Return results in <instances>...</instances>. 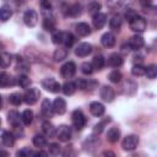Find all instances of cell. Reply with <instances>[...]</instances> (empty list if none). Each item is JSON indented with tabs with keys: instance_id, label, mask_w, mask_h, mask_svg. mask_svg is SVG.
I'll list each match as a JSON object with an SVG mask.
<instances>
[{
	"instance_id": "26",
	"label": "cell",
	"mask_w": 157,
	"mask_h": 157,
	"mask_svg": "<svg viewBox=\"0 0 157 157\" xmlns=\"http://www.w3.org/2000/svg\"><path fill=\"white\" fill-rule=\"evenodd\" d=\"M61 91H63V93L65 94V96H71V94H74L75 93V91H76V85H75V82H65L63 86H61Z\"/></svg>"
},
{
	"instance_id": "2",
	"label": "cell",
	"mask_w": 157,
	"mask_h": 157,
	"mask_svg": "<svg viewBox=\"0 0 157 157\" xmlns=\"http://www.w3.org/2000/svg\"><path fill=\"white\" fill-rule=\"evenodd\" d=\"M71 121H72V125L76 130H82L86 125V117L83 115V113L81 110L76 109V110L72 112Z\"/></svg>"
},
{
	"instance_id": "50",
	"label": "cell",
	"mask_w": 157,
	"mask_h": 157,
	"mask_svg": "<svg viewBox=\"0 0 157 157\" xmlns=\"http://www.w3.org/2000/svg\"><path fill=\"white\" fill-rule=\"evenodd\" d=\"M34 156H48V153L43 151H38V152H34Z\"/></svg>"
},
{
	"instance_id": "17",
	"label": "cell",
	"mask_w": 157,
	"mask_h": 157,
	"mask_svg": "<svg viewBox=\"0 0 157 157\" xmlns=\"http://www.w3.org/2000/svg\"><path fill=\"white\" fill-rule=\"evenodd\" d=\"M16 83L15 78L6 74V72H0V87H7V86H13Z\"/></svg>"
},
{
	"instance_id": "4",
	"label": "cell",
	"mask_w": 157,
	"mask_h": 157,
	"mask_svg": "<svg viewBox=\"0 0 157 157\" xmlns=\"http://www.w3.org/2000/svg\"><path fill=\"white\" fill-rule=\"evenodd\" d=\"M42 87H43L44 90L52 92V93H56V92H59V91L61 90L60 83H59L55 78H53V77H47V78H44V80L42 81Z\"/></svg>"
},
{
	"instance_id": "36",
	"label": "cell",
	"mask_w": 157,
	"mask_h": 157,
	"mask_svg": "<svg viewBox=\"0 0 157 157\" xmlns=\"http://www.w3.org/2000/svg\"><path fill=\"white\" fill-rule=\"evenodd\" d=\"M43 29L48 31V32H54L55 29V22L52 17H45L43 21Z\"/></svg>"
},
{
	"instance_id": "23",
	"label": "cell",
	"mask_w": 157,
	"mask_h": 157,
	"mask_svg": "<svg viewBox=\"0 0 157 157\" xmlns=\"http://www.w3.org/2000/svg\"><path fill=\"white\" fill-rule=\"evenodd\" d=\"M109 27H110V29L119 32L120 28H121V17H120L119 15H114V16L109 20Z\"/></svg>"
},
{
	"instance_id": "39",
	"label": "cell",
	"mask_w": 157,
	"mask_h": 157,
	"mask_svg": "<svg viewBox=\"0 0 157 157\" xmlns=\"http://www.w3.org/2000/svg\"><path fill=\"white\" fill-rule=\"evenodd\" d=\"M145 75H146L150 80L156 78V76H157V67H156V65L152 64V65L147 66V67H146V71H145Z\"/></svg>"
},
{
	"instance_id": "30",
	"label": "cell",
	"mask_w": 157,
	"mask_h": 157,
	"mask_svg": "<svg viewBox=\"0 0 157 157\" xmlns=\"http://www.w3.org/2000/svg\"><path fill=\"white\" fill-rule=\"evenodd\" d=\"M101 7H102V5H101L98 1H91V2L88 4V6H87V12H88L91 16H94V15H97V13L99 12Z\"/></svg>"
},
{
	"instance_id": "15",
	"label": "cell",
	"mask_w": 157,
	"mask_h": 157,
	"mask_svg": "<svg viewBox=\"0 0 157 157\" xmlns=\"http://www.w3.org/2000/svg\"><path fill=\"white\" fill-rule=\"evenodd\" d=\"M101 43H102V45L105 47V48H112V47H114V44H115V36H114L113 33H110V32L104 33V34L101 37Z\"/></svg>"
},
{
	"instance_id": "14",
	"label": "cell",
	"mask_w": 157,
	"mask_h": 157,
	"mask_svg": "<svg viewBox=\"0 0 157 157\" xmlns=\"http://www.w3.org/2000/svg\"><path fill=\"white\" fill-rule=\"evenodd\" d=\"M92 17H93L92 22H93V26H94L96 29L103 28L104 25L107 23V16H105L104 13H102V12H98L97 15H94V16H92Z\"/></svg>"
},
{
	"instance_id": "53",
	"label": "cell",
	"mask_w": 157,
	"mask_h": 157,
	"mask_svg": "<svg viewBox=\"0 0 157 157\" xmlns=\"http://www.w3.org/2000/svg\"><path fill=\"white\" fill-rule=\"evenodd\" d=\"M2 108V98H1V96H0V109Z\"/></svg>"
},
{
	"instance_id": "42",
	"label": "cell",
	"mask_w": 157,
	"mask_h": 157,
	"mask_svg": "<svg viewBox=\"0 0 157 157\" xmlns=\"http://www.w3.org/2000/svg\"><path fill=\"white\" fill-rule=\"evenodd\" d=\"M124 2H125V0H107L108 7H110V9H113V10L121 7V6L124 5Z\"/></svg>"
},
{
	"instance_id": "40",
	"label": "cell",
	"mask_w": 157,
	"mask_h": 157,
	"mask_svg": "<svg viewBox=\"0 0 157 157\" xmlns=\"http://www.w3.org/2000/svg\"><path fill=\"white\" fill-rule=\"evenodd\" d=\"M108 78H109V81L113 82V83H119V82L121 81L123 76H121V74H120L118 70H114V71H112V72L108 75Z\"/></svg>"
},
{
	"instance_id": "27",
	"label": "cell",
	"mask_w": 157,
	"mask_h": 157,
	"mask_svg": "<svg viewBox=\"0 0 157 157\" xmlns=\"http://www.w3.org/2000/svg\"><path fill=\"white\" fill-rule=\"evenodd\" d=\"M1 140H2V144L7 147H11L15 142V135L12 132H9V131H5L1 136Z\"/></svg>"
},
{
	"instance_id": "3",
	"label": "cell",
	"mask_w": 157,
	"mask_h": 157,
	"mask_svg": "<svg viewBox=\"0 0 157 157\" xmlns=\"http://www.w3.org/2000/svg\"><path fill=\"white\" fill-rule=\"evenodd\" d=\"M39 97H40V92H39L38 88H29V90H27L25 92V94H23L22 98H23V101H25L26 104L33 105V104H36L38 102Z\"/></svg>"
},
{
	"instance_id": "5",
	"label": "cell",
	"mask_w": 157,
	"mask_h": 157,
	"mask_svg": "<svg viewBox=\"0 0 157 157\" xmlns=\"http://www.w3.org/2000/svg\"><path fill=\"white\" fill-rule=\"evenodd\" d=\"M55 136L59 139V141L66 142L71 139V129L67 125H59L55 131Z\"/></svg>"
},
{
	"instance_id": "16",
	"label": "cell",
	"mask_w": 157,
	"mask_h": 157,
	"mask_svg": "<svg viewBox=\"0 0 157 157\" xmlns=\"http://www.w3.org/2000/svg\"><path fill=\"white\" fill-rule=\"evenodd\" d=\"M104 110H105L104 105H103L102 103H99V102H92V103L90 104V112H91V114L94 115V117H101V115H103V114H104Z\"/></svg>"
},
{
	"instance_id": "54",
	"label": "cell",
	"mask_w": 157,
	"mask_h": 157,
	"mask_svg": "<svg viewBox=\"0 0 157 157\" xmlns=\"http://www.w3.org/2000/svg\"><path fill=\"white\" fill-rule=\"evenodd\" d=\"M0 125H1V119H0Z\"/></svg>"
},
{
	"instance_id": "8",
	"label": "cell",
	"mask_w": 157,
	"mask_h": 157,
	"mask_svg": "<svg viewBox=\"0 0 157 157\" xmlns=\"http://www.w3.org/2000/svg\"><path fill=\"white\" fill-rule=\"evenodd\" d=\"M23 22L28 27H34L37 25V22H38V13L32 9L27 10L25 12V15H23Z\"/></svg>"
},
{
	"instance_id": "51",
	"label": "cell",
	"mask_w": 157,
	"mask_h": 157,
	"mask_svg": "<svg viewBox=\"0 0 157 157\" xmlns=\"http://www.w3.org/2000/svg\"><path fill=\"white\" fill-rule=\"evenodd\" d=\"M0 156H9V152H6V151H0Z\"/></svg>"
},
{
	"instance_id": "32",
	"label": "cell",
	"mask_w": 157,
	"mask_h": 157,
	"mask_svg": "<svg viewBox=\"0 0 157 157\" xmlns=\"http://www.w3.org/2000/svg\"><path fill=\"white\" fill-rule=\"evenodd\" d=\"M75 42V37L69 32H63V42L61 44L65 45V48H70Z\"/></svg>"
},
{
	"instance_id": "34",
	"label": "cell",
	"mask_w": 157,
	"mask_h": 157,
	"mask_svg": "<svg viewBox=\"0 0 157 157\" xmlns=\"http://www.w3.org/2000/svg\"><path fill=\"white\" fill-rule=\"evenodd\" d=\"M16 83H17L21 88H27V87H29V85H31V80H29V77H28L27 75H20V76L17 77V80H16Z\"/></svg>"
},
{
	"instance_id": "20",
	"label": "cell",
	"mask_w": 157,
	"mask_h": 157,
	"mask_svg": "<svg viewBox=\"0 0 157 157\" xmlns=\"http://www.w3.org/2000/svg\"><path fill=\"white\" fill-rule=\"evenodd\" d=\"M42 130H43V132H44V135L45 136H48V137H54L55 136V131H56V129L54 128V125L50 123V121H44L43 124H42Z\"/></svg>"
},
{
	"instance_id": "6",
	"label": "cell",
	"mask_w": 157,
	"mask_h": 157,
	"mask_svg": "<svg viewBox=\"0 0 157 157\" xmlns=\"http://www.w3.org/2000/svg\"><path fill=\"white\" fill-rule=\"evenodd\" d=\"M139 145V137L136 135H128L126 137H124L121 146L125 151H132L137 147Z\"/></svg>"
},
{
	"instance_id": "47",
	"label": "cell",
	"mask_w": 157,
	"mask_h": 157,
	"mask_svg": "<svg viewBox=\"0 0 157 157\" xmlns=\"http://www.w3.org/2000/svg\"><path fill=\"white\" fill-rule=\"evenodd\" d=\"M135 15H137V13H136V11H135V10H132V9H129V10L125 12V18L129 21V20H130V18H132Z\"/></svg>"
},
{
	"instance_id": "11",
	"label": "cell",
	"mask_w": 157,
	"mask_h": 157,
	"mask_svg": "<svg viewBox=\"0 0 157 157\" xmlns=\"http://www.w3.org/2000/svg\"><path fill=\"white\" fill-rule=\"evenodd\" d=\"M144 44H145L144 38H142L141 36H137V34H136V36H132V37L129 39V42H128V45H129V48H130L131 50H137V49L142 48Z\"/></svg>"
},
{
	"instance_id": "44",
	"label": "cell",
	"mask_w": 157,
	"mask_h": 157,
	"mask_svg": "<svg viewBox=\"0 0 157 157\" xmlns=\"http://www.w3.org/2000/svg\"><path fill=\"white\" fill-rule=\"evenodd\" d=\"M16 155L17 156H21V157H29V156H34V152L32 150H29L28 147H23L20 151H17Z\"/></svg>"
},
{
	"instance_id": "1",
	"label": "cell",
	"mask_w": 157,
	"mask_h": 157,
	"mask_svg": "<svg viewBox=\"0 0 157 157\" xmlns=\"http://www.w3.org/2000/svg\"><path fill=\"white\" fill-rule=\"evenodd\" d=\"M128 22H129L130 29L134 31V32H144L146 29V26H147L146 20L142 16H139V15H135Z\"/></svg>"
},
{
	"instance_id": "31",
	"label": "cell",
	"mask_w": 157,
	"mask_h": 157,
	"mask_svg": "<svg viewBox=\"0 0 157 157\" xmlns=\"http://www.w3.org/2000/svg\"><path fill=\"white\" fill-rule=\"evenodd\" d=\"M20 114L16 112V110H11L9 114H7V121L12 125V126H16V125H20Z\"/></svg>"
},
{
	"instance_id": "22",
	"label": "cell",
	"mask_w": 157,
	"mask_h": 157,
	"mask_svg": "<svg viewBox=\"0 0 157 157\" xmlns=\"http://www.w3.org/2000/svg\"><path fill=\"white\" fill-rule=\"evenodd\" d=\"M66 15L70 16V17H78L81 15V5L80 4L70 5L66 9Z\"/></svg>"
},
{
	"instance_id": "41",
	"label": "cell",
	"mask_w": 157,
	"mask_h": 157,
	"mask_svg": "<svg viewBox=\"0 0 157 157\" xmlns=\"http://www.w3.org/2000/svg\"><path fill=\"white\" fill-rule=\"evenodd\" d=\"M48 151H49L50 155H53V156H58V155L61 152V148H60L59 144L53 142V144H49V146H48Z\"/></svg>"
},
{
	"instance_id": "18",
	"label": "cell",
	"mask_w": 157,
	"mask_h": 157,
	"mask_svg": "<svg viewBox=\"0 0 157 157\" xmlns=\"http://www.w3.org/2000/svg\"><path fill=\"white\" fill-rule=\"evenodd\" d=\"M75 29H76V33L81 37H86L91 33V27L86 23V22H78L76 26H75Z\"/></svg>"
},
{
	"instance_id": "38",
	"label": "cell",
	"mask_w": 157,
	"mask_h": 157,
	"mask_svg": "<svg viewBox=\"0 0 157 157\" xmlns=\"http://www.w3.org/2000/svg\"><path fill=\"white\" fill-rule=\"evenodd\" d=\"M145 71H146V67L141 64H135L131 69V74L134 76H144L145 75Z\"/></svg>"
},
{
	"instance_id": "28",
	"label": "cell",
	"mask_w": 157,
	"mask_h": 157,
	"mask_svg": "<svg viewBox=\"0 0 157 157\" xmlns=\"http://www.w3.org/2000/svg\"><path fill=\"white\" fill-rule=\"evenodd\" d=\"M11 60H12L11 55L9 53H6V52L0 53V67H2V69L9 67L10 64H11Z\"/></svg>"
},
{
	"instance_id": "48",
	"label": "cell",
	"mask_w": 157,
	"mask_h": 157,
	"mask_svg": "<svg viewBox=\"0 0 157 157\" xmlns=\"http://www.w3.org/2000/svg\"><path fill=\"white\" fill-rule=\"evenodd\" d=\"M103 126H104V123L96 124V125H94V131H96V132H101V131L103 130Z\"/></svg>"
},
{
	"instance_id": "25",
	"label": "cell",
	"mask_w": 157,
	"mask_h": 157,
	"mask_svg": "<svg viewBox=\"0 0 157 157\" xmlns=\"http://www.w3.org/2000/svg\"><path fill=\"white\" fill-rule=\"evenodd\" d=\"M12 16V10L9 5H4L0 7V21L5 22Z\"/></svg>"
},
{
	"instance_id": "35",
	"label": "cell",
	"mask_w": 157,
	"mask_h": 157,
	"mask_svg": "<svg viewBox=\"0 0 157 157\" xmlns=\"http://www.w3.org/2000/svg\"><path fill=\"white\" fill-rule=\"evenodd\" d=\"M21 120H22V123L25 125H29L32 123V120H33V112L29 110V109L23 110V113L21 115Z\"/></svg>"
},
{
	"instance_id": "13",
	"label": "cell",
	"mask_w": 157,
	"mask_h": 157,
	"mask_svg": "<svg viewBox=\"0 0 157 157\" xmlns=\"http://www.w3.org/2000/svg\"><path fill=\"white\" fill-rule=\"evenodd\" d=\"M53 109H54V113L61 115L66 112V102L63 99V98H55L54 102H53Z\"/></svg>"
},
{
	"instance_id": "37",
	"label": "cell",
	"mask_w": 157,
	"mask_h": 157,
	"mask_svg": "<svg viewBox=\"0 0 157 157\" xmlns=\"http://www.w3.org/2000/svg\"><path fill=\"white\" fill-rule=\"evenodd\" d=\"M22 101H23V98H22V96L20 94V93H16V92H13V93H11L10 94V97H9V102L12 104V105H20L21 103H22Z\"/></svg>"
},
{
	"instance_id": "29",
	"label": "cell",
	"mask_w": 157,
	"mask_h": 157,
	"mask_svg": "<svg viewBox=\"0 0 157 157\" xmlns=\"http://www.w3.org/2000/svg\"><path fill=\"white\" fill-rule=\"evenodd\" d=\"M33 145L36 147H38V148H43V147H45L48 145V142H47V139L43 135L37 134V135L33 136Z\"/></svg>"
},
{
	"instance_id": "24",
	"label": "cell",
	"mask_w": 157,
	"mask_h": 157,
	"mask_svg": "<svg viewBox=\"0 0 157 157\" xmlns=\"http://www.w3.org/2000/svg\"><path fill=\"white\" fill-rule=\"evenodd\" d=\"M104 65H105V59H104L103 55L99 54V55H96L93 58V60H92V67L94 70H102L104 67Z\"/></svg>"
},
{
	"instance_id": "46",
	"label": "cell",
	"mask_w": 157,
	"mask_h": 157,
	"mask_svg": "<svg viewBox=\"0 0 157 157\" xmlns=\"http://www.w3.org/2000/svg\"><path fill=\"white\" fill-rule=\"evenodd\" d=\"M75 85H76V88H80V90H82V91H83V90H86V88H87V85H88V83H87V81H86V80H83V78H78V80L76 81V83H75Z\"/></svg>"
},
{
	"instance_id": "49",
	"label": "cell",
	"mask_w": 157,
	"mask_h": 157,
	"mask_svg": "<svg viewBox=\"0 0 157 157\" xmlns=\"http://www.w3.org/2000/svg\"><path fill=\"white\" fill-rule=\"evenodd\" d=\"M140 4L144 6V7H147L152 4V0H140Z\"/></svg>"
},
{
	"instance_id": "7",
	"label": "cell",
	"mask_w": 157,
	"mask_h": 157,
	"mask_svg": "<svg viewBox=\"0 0 157 157\" xmlns=\"http://www.w3.org/2000/svg\"><path fill=\"white\" fill-rule=\"evenodd\" d=\"M76 72V65L74 61H67L60 67V74L64 78H71Z\"/></svg>"
},
{
	"instance_id": "9",
	"label": "cell",
	"mask_w": 157,
	"mask_h": 157,
	"mask_svg": "<svg viewBox=\"0 0 157 157\" xmlns=\"http://www.w3.org/2000/svg\"><path fill=\"white\" fill-rule=\"evenodd\" d=\"M99 96L104 102H112L115 97V92L110 86H103L99 91Z\"/></svg>"
},
{
	"instance_id": "33",
	"label": "cell",
	"mask_w": 157,
	"mask_h": 157,
	"mask_svg": "<svg viewBox=\"0 0 157 157\" xmlns=\"http://www.w3.org/2000/svg\"><path fill=\"white\" fill-rule=\"evenodd\" d=\"M66 55H67L66 48H59V49H56V50L54 52L53 59H54V61H61V60L66 59Z\"/></svg>"
},
{
	"instance_id": "43",
	"label": "cell",
	"mask_w": 157,
	"mask_h": 157,
	"mask_svg": "<svg viewBox=\"0 0 157 157\" xmlns=\"http://www.w3.org/2000/svg\"><path fill=\"white\" fill-rule=\"evenodd\" d=\"M52 40H53L54 44H61V42H63V32L61 31L54 32L53 36H52Z\"/></svg>"
},
{
	"instance_id": "52",
	"label": "cell",
	"mask_w": 157,
	"mask_h": 157,
	"mask_svg": "<svg viewBox=\"0 0 157 157\" xmlns=\"http://www.w3.org/2000/svg\"><path fill=\"white\" fill-rule=\"evenodd\" d=\"M103 155H105V156H107V155H110V156H114V153H113V152H108V151H107V152H104Z\"/></svg>"
},
{
	"instance_id": "12",
	"label": "cell",
	"mask_w": 157,
	"mask_h": 157,
	"mask_svg": "<svg viewBox=\"0 0 157 157\" xmlns=\"http://www.w3.org/2000/svg\"><path fill=\"white\" fill-rule=\"evenodd\" d=\"M40 112L45 118H52L54 114V109H53V104L50 103V101L48 98L43 99L42 105H40Z\"/></svg>"
},
{
	"instance_id": "10",
	"label": "cell",
	"mask_w": 157,
	"mask_h": 157,
	"mask_svg": "<svg viewBox=\"0 0 157 157\" xmlns=\"http://www.w3.org/2000/svg\"><path fill=\"white\" fill-rule=\"evenodd\" d=\"M91 52H92V45L88 44V43H85V42L83 43H80L76 47V49H75V54L77 56H80V58L87 56L88 54H91Z\"/></svg>"
},
{
	"instance_id": "21",
	"label": "cell",
	"mask_w": 157,
	"mask_h": 157,
	"mask_svg": "<svg viewBox=\"0 0 157 157\" xmlns=\"http://www.w3.org/2000/svg\"><path fill=\"white\" fill-rule=\"evenodd\" d=\"M120 139V130L118 128H110L107 132V140L109 142H118V140Z\"/></svg>"
},
{
	"instance_id": "45",
	"label": "cell",
	"mask_w": 157,
	"mask_h": 157,
	"mask_svg": "<svg viewBox=\"0 0 157 157\" xmlns=\"http://www.w3.org/2000/svg\"><path fill=\"white\" fill-rule=\"evenodd\" d=\"M81 71L86 75H91L93 72V67H92V64L91 63H83L81 65Z\"/></svg>"
},
{
	"instance_id": "19",
	"label": "cell",
	"mask_w": 157,
	"mask_h": 157,
	"mask_svg": "<svg viewBox=\"0 0 157 157\" xmlns=\"http://www.w3.org/2000/svg\"><path fill=\"white\" fill-rule=\"evenodd\" d=\"M108 65L112 67H119L123 65V58L118 53H113L108 56Z\"/></svg>"
}]
</instances>
